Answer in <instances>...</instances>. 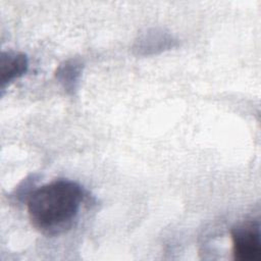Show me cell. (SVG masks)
<instances>
[{
  "label": "cell",
  "instance_id": "6da1fadb",
  "mask_svg": "<svg viewBox=\"0 0 261 261\" xmlns=\"http://www.w3.org/2000/svg\"><path fill=\"white\" fill-rule=\"evenodd\" d=\"M86 192L76 181L59 178L33 190L27 198L32 224L47 234L69 228L76 218Z\"/></svg>",
  "mask_w": 261,
  "mask_h": 261
},
{
  "label": "cell",
  "instance_id": "5b68a950",
  "mask_svg": "<svg viewBox=\"0 0 261 261\" xmlns=\"http://www.w3.org/2000/svg\"><path fill=\"white\" fill-rule=\"evenodd\" d=\"M84 62L79 57H71L60 63L55 70V79L68 95H73L80 85Z\"/></svg>",
  "mask_w": 261,
  "mask_h": 261
},
{
  "label": "cell",
  "instance_id": "277c9868",
  "mask_svg": "<svg viewBox=\"0 0 261 261\" xmlns=\"http://www.w3.org/2000/svg\"><path fill=\"white\" fill-rule=\"evenodd\" d=\"M29 68V59L24 53L2 52L0 55V89L1 92L13 81L19 79Z\"/></svg>",
  "mask_w": 261,
  "mask_h": 261
},
{
  "label": "cell",
  "instance_id": "7a4b0ae2",
  "mask_svg": "<svg viewBox=\"0 0 261 261\" xmlns=\"http://www.w3.org/2000/svg\"><path fill=\"white\" fill-rule=\"evenodd\" d=\"M232 252L237 260L258 261L261 258L260 225L257 220L243 222L231 229Z\"/></svg>",
  "mask_w": 261,
  "mask_h": 261
},
{
  "label": "cell",
  "instance_id": "3957f363",
  "mask_svg": "<svg viewBox=\"0 0 261 261\" xmlns=\"http://www.w3.org/2000/svg\"><path fill=\"white\" fill-rule=\"evenodd\" d=\"M177 39L162 28H149L141 32L133 44V52L138 56L157 55L175 48Z\"/></svg>",
  "mask_w": 261,
  "mask_h": 261
}]
</instances>
